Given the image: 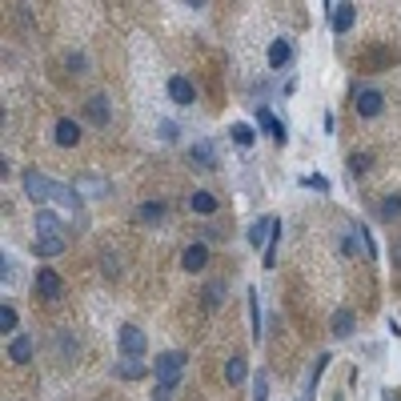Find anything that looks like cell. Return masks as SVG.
I'll list each match as a JSON object with an SVG mask.
<instances>
[{"instance_id": "6da1fadb", "label": "cell", "mask_w": 401, "mask_h": 401, "mask_svg": "<svg viewBox=\"0 0 401 401\" xmlns=\"http://www.w3.org/2000/svg\"><path fill=\"white\" fill-rule=\"evenodd\" d=\"M181 369H185V353L169 349L153 361V373H157V385H181Z\"/></svg>"}, {"instance_id": "7a4b0ae2", "label": "cell", "mask_w": 401, "mask_h": 401, "mask_svg": "<svg viewBox=\"0 0 401 401\" xmlns=\"http://www.w3.org/2000/svg\"><path fill=\"white\" fill-rule=\"evenodd\" d=\"M116 341H121V357H137V361H141L144 349H149V337H144V329H137L133 321H128V325H121Z\"/></svg>"}, {"instance_id": "3957f363", "label": "cell", "mask_w": 401, "mask_h": 401, "mask_svg": "<svg viewBox=\"0 0 401 401\" xmlns=\"http://www.w3.org/2000/svg\"><path fill=\"white\" fill-rule=\"evenodd\" d=\"M24 192H29L32 201H56L61 181H48V176H40L36 169H29V173H24Z\"/></svg>"}, {"instance_id": "277c9868", "label": "cell", "mask_w": 401, "mask_h": 401, "mask_svg": "<svg viewBox=\"0 0 401 401\" xmlns=\"http://www.w3.org/2000/svg\"><path fill=\"white\" fill-rule=\"evenodd\" d=\"M353 109H357V116H381V109H385L381 89H373V84L357 89V93H353Z\"/></svg>"}, {"instance_id": "5b68a950", "label": "cell", "mask_w": 401, "mask_h": 401, "mask_svg": "<svg viewBox=\"0 0 401 401\" xmlns=\"http://www.w3.org/2000/svg\"><path fill=\"white\" fill-rule=\"evenodd\" d=\"M36 293H40L45 301H56V297L64 293L61 273H56V269H48V265H40V269H36Z\"/></svg>"}, {"instance_id": "8992f818", "label": "cell", "mask_w": 401, "mask_h": 401, "mask_svg": "<svg viewBox=\"0 0 401 401\" xmlns=\"http://www.w3.org/2000/svg\"><path fill=\"white\" fill-rule=\"evenodd\" d=\"M84 116H89V121H93L96 128H105V125L112 121V105H109V96H105V93H93L89 100H84Z\"/></svg>"}, {"instance_id": "52a82bcc", "label": "cell", "mask_w": 401, "mask_h": 401, "mask_svg": "<svg viewBox=\"0 0 401 401\" xmlns=\"http://www.w3.org/2000/svg\"><path fill=\"white\" fill-rule=\"evenodd\" d=\"M48 237H64V221L52 209H36V241H48Z\"/></svg>"}, {"instance_id": "ba28073f", "label": "cell", "mask_w": 401, "mask_h": 401, "mask_svg": "<svg viewBox=\"0 0 401 401\" xmlns=\"http://www.w3.org/2000/svg\"><path fill=\"white\" fill-rule=\"evenodd\" d=\"M205 265H209V245H205V241L185 245V253H181V269H185V273H201Z\"/></svg>"}, {"instance_id": "9c48e42d", "label": "cell", "mask_w": 401, "mask_h": 401, "mask_svg": "<svg viewBox=\"0 0 401 401\" xmlns=\"http://www.w3.org/2000/svg\"><path fill=\"white\" fill-rule=\"evenodd\" d=\"M353 20H357V4H349V0L329 4V24H333V32H349Z\"/></svg>"}, {"instance_id": "30bf717a", "label": "cell", "mask_w": 401, "mask_h": 401, "mask_svg": "<svg viewBox=\"0 0 401 401\" xmlns=\"http://www.w3.org/2000/svg\"><path fill=\"white\" fill-rule=\"evenodd\" d=\"M52 141L61 144V149H77L80 144V125L73 116H61V121L52 125Z\"/></svg>"}, {"instance_id": "8fae6325", "label": "cell", "mask_w": 401, "mask_h": 401, "mask_svg": "<svg viewBox=\"0 0 401 401\" xmlns=\"http://www.w3.org/2000/svg\"><path fill=\"white\" fill-rule=\"evenodd\" d=\"M257 125L265 128V133H269V137H273V141H277V144H285V141H289L285 125H281V121L273 116V109H269V105H257Z\"/></svg>"}, {"instance_id": "7c38bea8", "label": "cell", "mask_w": 401, "mask_h": 401, "mask_svg": "<svg viewBox=\"0 0 401 401\" xmlns=\"http://www.w3.org/2000/svg\"><path fill=\"white\" fill-rule=\"evenodd\" d=\"M165 89H169V100H173V105H192V100H197V89H192V84L181 77V73H173Z\"/></svg>"}, {"instance_id": "4fadbf2b", "label": "cell", "mask_w": 401, "mask_h": 401, "mask_svg": "<svg viewBox=\"0 0 401 401\" xmlns=\"http://www.w3.org/2000/svg\"><path fill=\"white\" fill-rule=\"evenodd\" d=\"M189 160L192 165H201L205 173H217V149H213V141H197L189 149Z\"/></svg>"}, {"instance_id": "5bb4252c", "label": "cell", "mask_w": 401, "mask_h": 401, "mask_svg": "<svg viewBox=\"0 0 401 401\" xmlns=\"http://www.w3.org/2000/svg\"><path fill=\"white\" fill-rule=\"evenodd\" d=\"M329 329H333V337H353V329H357V313L353 309H337L333 317H329Z\"/></svg>"}, {"instance_id": "9a60e30c", "label": "cell", "mask_w": 401, "mask_h": 401, "mask_svg": "<svg viewBox=\"0 0 401 401\" xmlns=\"http://www.w3.org/2000/svg\"><path fill=\"white\" fill-rule=\"evenodd\" d=\"M137 221H144V225L169 221V205H165V201H144V205L137 209Z\"/></svg>"}, {"instance_id": "2e32d148", "label": "cell", "mask_w": 401, "mask_h": 401, "mask_svg": "<svg viewBox=\"0 0 401 401\" xmlns=\"http://www.w3.org/2000/svg\"><path fill=\"white\" fill-rule=\"evenodd\" d=\"M329 361H333L329 353H321L317 361H313V369H309V377H305V401H313V398H317V381H321V373L329 369Z\"/></svg>"}, {"instance_id": "e0dca14e", "label": "cell", "mask_w": 401, "mask_h": 401, "mask_svg": "<svg viewBox=\"0 0 401 401\" xmlns=\"http://www.w3.org/2000/svg\"><path fill=\"white\" fill-rule=\"evenodd\" d=\"M289 61H293V45H289L285 36H277V40L269 45V68H277V73H281Z\"/></svg>"}, {"instance_id": "ac0fdd59", "label": "cell", "mask_w": 401, "mask_h": 401, "mask_svg": "<svg viewBox=\"0 0 401 401\" xmlns=\"http://www.w3.org/2000/svg\"><path fill=\"white\" fill-rule=\"evenodd\" d=\"M8 361H16V365H24V361H32V337L16 333L13 341H8Z\"/></svg>"}, {"instance_id": "d6986e66", "label": "cell", "mask_w": 401, "mask_h": 401, "mask_svg": "<svg viewBox=\"0 0 401 401\" xmlns=\"http://www.w3.org/2000/svg\"><path fill=\"white\" fill-rule=\"evenodd\" d=\"M245 377H249V361H245L241 353H233V357L225 361V381H229V385H241Z\"/></svg>"}, {"instance_id": "ffe728a7", "label": "cell", "mask_w": 401, "mask_h": 401, "mask_svg": "<svg viewBox=\"0 0 401 401\" xmlns=\"http://www.w3.org/2000/svg\"><path fill=\"white\" fill-rule=\"evenodd\" d=\"M189 209H192V213H201V217H213V213H217V197L205 192V189H197L189 197Z\"/></svg>"}, {"instance_id": "44dd1931", "label": "cell", "mask_w": 401, "mask_h": 401, "mask_svg": "<svg viewBox=\"0 0 401 401\" xmlns=\"http://www.w3.org/2000/svg\"><path fill=\"white\" fill-rule=\"evenodd\" d=\"M144 373H149V365L137 361V357H125V361L116 365V377H121V381H141Z\"/></svg>"}, {"instance_id": "7402d4cb", "label": "cell", "mask_w": 401, "mask_h": 401, "mask_svg": "<svg viewBox=\"0 0 401 401\" xmlns=\"http://www.w3.org/2000/svg\"><path fill=\"white\" fill-rule=\"evenodd\" d=\"M229 137H233V144H237V149H249V144L257 141L253 125H245V121H233V125H229Z\"/></svg>"}, {"instance_id": "603a6c76", "label": "cell", "mask_w": 401, "mask_h": 401, "mask_svg": "<svg viewBox=\"0 0 401 401\" xmlns=\"http://www.w3.org/2000/svg\"><path fill=\"white\" fill-rule=\"evenodd\" d=\"M245 297H249V325H253V341H261V337H265V325H261V301H257V289H249Z\"/></svg>"}, {"instance_id": "cb8c5ba5", "label": "cell", "mask_w": 401, "mask_h": 401, "mask_svg": "<svg viewBox=\"0 0 401 401\" xmlns=\"http://www.w3.org/2000/svg\"><path fill=\"white\" fill-rule=\"evenodd\" d=\"M61 253H64V237L36 241V257H61Z\"/></svg>"}, {"instance_id": "d4e9b609", "label": "cell", "mask_w": 401, "mask_h": 401, "mask_svg": "<svg viewBox=\"0 0 401 401\" xmlns=\"http://www.w3.org/2000/svg\"><path fill=\"white\" fill-rule=\"evenodd\" d=\"M277 245H281V217L273 221V237H269V245H265V269L277 261Z\"/></svg>"}, {"instance_id": "484cf974", "label": "cell", "mask_w": 401, "mask_h": 401, "mask_svg": "<svg viewBox=\"0 0 401 401\" xmlns=\"http://www.w3.org/2000/svg\"><path fill=\"white\" fill-rule=\"evenodd\" d=\"M369 165H373V153H349V173L353 176L369 173Z\"/></svg>"}, {"instance_id": "4316f807", "label": "cell", "mask_w": 401, "mask_h": 401, "mask_svg": "<svg viewBox=\"0 0 401 401\" xmlns=\"http://www.w3.org/2000/svg\"><path fill=\"white\" fill-rule=\"evenodd\" d=\"M221 301H225V281H209V289H205V305H209V309H217Z\"/></svg>"}, {"instance_id": "83f0119b", "label": "cell", "mask_w": 401, "mask_h": 401, "mask_svg": "<svg viewBox=\"0 0 401 401\" xmlns=\"http://www.w3.org/2000/svg\"><path fill=\"white\" fill-rule=\"evenodd\" d=\"M16 321H20V317H16L13 305H0V329H4V337H8V333L16 329Z\"/></svg>"}, {"instance_id": "f1b7e54d", "label": "cell", "mask_w": 401, "mask_h": 401, "mask_svg": "<svg viewBox=\"0 0 401 401\" xmlns=\"http://www.w3.org/2000/svg\"><path fill=\"white\" fill-rule=\"evenodd\" d=\"M381 217H385V221H401V197H385Z\"/></svg>"}, {"instance_id": "f546056e", "label": "cell", "mask_w": 401, "mask_h": 401, "mask_svg": "<svg viewBox=\"0 0 401 401\" xmlns=\"http://www.w3.org/2000/svg\"><path fill=\"white\" fill-rule=\"evenodd\" d=\"M160 141H169V144H176V137H181V125H176V121H160Z\"/></svg>"}, {"instance_id": "4dcf8cb0", "label": "cell", "mask_w": 401, "mask_h": 401, "mask_svg": "<svg viewBox=\"0 0 401 401\" xmlns=\"http://www.w3.org/2000/svg\"><path fill=\"white\" fill-rule=\"evenodd\" d=\"M253 401H269V377H265V373L253 377Z\"/></svg>"}, {"instance_id": "1f68e13d", "label": "cell", "mask_w": 401, "mask_h": 401, "mask_svg": "<svg viewBox=\"0 0 401 401\" xmlns=\"http://www.w3.org/2000/svg\"><path fill=\"white\" fill-rule=\"evenodd\" d=\"M13 273H16V265H13V257L4 253V257H0V281H4V285H8V281H13Z\"/></svg>"}, {"instance_id": "d6a6232c", "label": "cell", "mask_w": 401, "mask_h": 401, "mask_svg": "<svg viewBox=\"0 0 401 401\" xmlns=\"http://www.w3.org/2000/svg\"><path fill=\"white\" fill-rule=\"evenodd\" d=\"M301 185H305V189H321V192H329V181H325V176H301Z\"/></svg>"}, {"instance_id": "836d02e7", "label": "cell", "mask_w": 401, "mask_h": 401, "mask_svg": "<svg viewBox=\"0 0 401 401\" xmlns=\"http://www.w3.org/2000/svg\"><path fill=\"white\" fill-rule=\"evenodd\" d=\"M173 393H176V385H157V389H153V401H173Z\"/></svg>"}, {"instance_id": "e575fe53", "label": "cell", "mask_w": 401, "mask_h": 401, "mask_svg": "<svg viewBox=\"0 0 401 401\" xmlns=\"http://www.w3.org/2000/svg\"><path fill=\"white\" fill-rule=\"evenodd\" d=\"M321 128H325V133H333V128H337V116H333V112H325V116H321Z\"/></svg>"}, {"instance_id": "d590c367", "label": "cell", "mask_w": 401, "mask_h": 401, "mask_svg": "<svg viewBox=\"0 0 401 401\" xmlns=\"http://www.w3.org/2000/svg\"><path fill=\"white\" fill-rule=\"evenodd\" d=\"M68 68H77L80 73V68H84V56H80V52H68Z\"/></svg>"}, {"instance_id": "8d00e7d4", "label": "cell", "mask_w": 401, "mask_h": 401, "mask_svg": "<svg viewBox=\"0 0 401 401\" xmlns=\"http://www.w3.org/2000/svg\"><path fill=\"white\" fill-rule=\"evenodd\" d=\"M393 265H398V269H401V245H398V249H393Z\"/></svg>"}]
</instances>
